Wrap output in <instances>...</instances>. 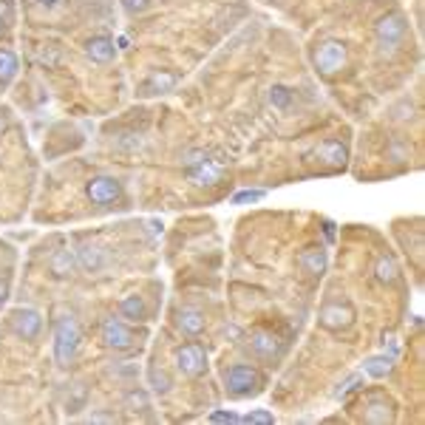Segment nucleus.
<instances>
[{
  "label": "nucleus",
  "mask_w": 425,
  "mask_h": 425,
  "mask_svg": "<svg viewBox=\"0 0 425 425\" xmlns=\"http://www.w3.org/2000/svg\"><path fill=\"white\" fill-rule=\"evenodd\" d=\"M80 346V323L71 315H63L54 326V360L60 366H69Z\"/></svg>",
  "instance_id": "1"
},
{
  "label": "nucleus",
  "mask_w": 425,
  "mask_h": 425,
  "mask_svg": "<svg viewBox=\"0 0 425 425\" xmlns=\"http://www.w3.org/2000/svg\"><path fill=\"white\" fill-rule=\"evenodd\" d=\"M250 349L261 360H278L281 352H284L281 341L272 335V332H253V335H250Z\"/></svg>",
  "instance_id": "11"
},
{
  "label": "nucleus",
  "mask_w": 425,
  "mask_h": 425,
  "mask_svg": "<svg viewBox=\"0 0 425 425\" xmlns=\"http://www.w3.org/2000/svg\"><path fill=\"white\" fill-rule=\"evenodd\" d=\"M176 88V74L173 71H154L145 82H142V94L154 97V94H168Z\"/></svg>",
  "instance_id": "14"
},
{
  "label": "nucleus",
  "mask_w": 425,
  "mask_h": 425,
  "mask_svg": "<svg viewBox=\"0 0 425 425\" xmlns=\"http://www.w3.org/2000/svg\"><path fill=\"white\" fill-rule=\"evenodd\" d=\"M241 422H247V425H258V422H264V425H269V422H275V417H272L269 411H250V414H244L241 417Z\"/></svg>",
  "instance_id": "26"
},
{
  "label": "nucleus",
  "mask_w": 425,
  "mask_h": 425,
  "mask_svg": "<svg viewBox=\"0 0 425 425\" xmlns=\"http://www.w3.org/2000/svg\"><path fill=\"white\" fill-rule=\"evenodd\" d=\"M176 369L185 377H199L207 369V354L201 343H185L176 349Z\"/></svg>",
  "instance_id": "4"
},
{
  "label": "nucleus",
  "mask_w": 425,
  "mask_h": 425,
  "mask_svg": "<svg viewBox=\"0 0 425 425\" xmlns=\"http://www.w3.org/2000/svg\"><path fill=\"white\" fill-rule=\"evenodd\" d=\"M258 386H261V374L253 366L238 363V366H233L227 372V391L233 394V397H250V394L258 391Z\"/></svg>",
  "instance_id": "2"
},
{
  "label": "nucleus",
  "mask_w": 425,
  "mask_h": 425,
  "mask_svg": "<svg viewBox=\"0 0 425 425\" xmlns=\"http://www.w3.org/2000/svg\"><path fill=\"white\" fill-rule=\"evenodd\" d=\"M123 6H125V12L139 15V12H145L150 6V0H123Z\"/></svg>",
  "instance_id": "29"
},
{
  "label": "nucleus",
  "mask_w": 425,
  "mask_h": 425,
  "mask_svg": "<svg viewBox=\"0 0 425 425\" xmlns=\"http://www.w3.org/2000/svg\"><path fill=\"white\" fill-rule=\"evenodd\" d=\"M374 275H377L380 284H394L400 278V266H397V261H394L391 255H380L377 266H374Z\"/></svg>",
  "instance_id": "19"
},
{
  "label": "nucleus",
  "mask_w": 425,
  "mask_h": 425,
  "mask_svg": "<svg viewBox=\"0 0 425 425\" xmlns=\"http://www.w3.org/2000/svg\"><path fill=\"white\" fill-rule=\"evenodd\" d=\"M176 323H179V329L185 332L188 338H199L201 332H204V315H201L199 309H190V307L179 309V315H176Z\"/></svg>",
  "instance_id": "15"
},
{
  "label": "nucleus",
  "mask_w": 425,
  "mask_h": 425,
  "mask_svg": "<svg viewBox=\"0 0 425 425\" xmlns=\"http://www.w3.org/2000/svg\"><path fill=\"white\" fill-rule=\"evenodd\" d=\"M88 422H116V417H111V414H91Z\"/></svg>",
  "instance_id": "32"
},
{
  "label": "nucleus",
  "mask_w": 425,
  "mask_h": 425,
  "mask_svg": "<svg viewBox=\"0 0 425 425\" xmlns=\"http://www.w3.org/2000/svg\"><path fill=\"white\" fill-rule=\"evenodd\" d=\"M6 128H9V114L0 111V134H6Z\"/></svg>",
  "instance_id": "34"
},
{
  "label": "nucleus",
  "mask_w": 425,
  "mask_h": 425,
  "mask_svg": "<svg viewBox=\"0 0 425 425\" xmlns=\"http://www.w3.org/2000/svg\"><path fill=\"white\" fill-rule=\"evenodd\" d=\"M0 20H3V23L12 20V6L6 3V0H0Z\"/></svg>",
  "instance_id": "31"
},
{
  "label": "nucleus",
  "mask_w": 425,
  "mask_h": 425,
  "mask_svg": "<svg viewBox=\"0 0 425 425\" xmlns=\"http://www.w3.org/2000/svg\"><path fill=\"white\" fill-rule=\"evenodd\" d=\"M210 422H241V417L233 414V411H212L210 414Z\"/></svg>",
  "instance_id": "30"
},
{
  "label": "nucleus",
  "mask_w": 425,
  "mask_h": 425,
  "mask_svg": "<svg viewBox=\"0 0 425 425\" xmlns=\"http://www.w3.org/2000/svg\"><path fill=\"white\" fill-rule=\"evenodd\" d=\"M6 298H9V284H6V281H0V307L6 303Z\"/></svg>",
  "instance_id": "33"
},
{
  "label": "nucleus",
  "mask_w": 425,
  "mask_h": 425,
  "mask_svg": "<svg viewBox=\"0 0 425 425\" xmlns=\"http://www.w3.org/2000/svg\"><path fill=\"white\" fill-rule=\"evenodd\" d=\"M360 383H363V374H352V377H346V380H343V386L335 391V397H338V400H346L352 391H357V388H360Z\"/></svg>",
  "instance_id": "25"
},
{
  "label": "nucleus",
  "mask_w": 425,
  "mask_h": 425,
  "mask_svg": "<svg viewBox=\"0 0 425 425\" xmlns=\"http://www.w3.org/2000/svg\"><path fill=\"white\" fill-rule=\"evenodd\" d=\"M17 74V57L9 48H0V82H12Z\"/></svg>",
  "instance_id": "21"
},
{
  "label": "nucleus",
  "mask_w": 425,
  "mask_h": 425,
  "mask_svg": "<svg viewBox=\"0 0 425 425\" xmlns=\"http://www.w3.org/2000/svg\"><path fill=\"white\" fill-rule=\"evenodd\" d=\"M85 51H88V57L94 60V63H111L114 54H116V46H114L111 37H91Z\"/></svg>",
  "instance_id": "17"
},
{
  "label": "nucleus",
  "mask_w": 425,
  "mask_h": 425,
  "mask_svg": "<svg viewBox=\"0 0 425 425\" xmlns=\"http://www.w3.org/2000/svg\"><path fill=\"white\" fill-rule=\"evenodd\" d=\"M318 320L329 332H346L349 326H354V309L349 307L346 300H332L320 309Z\"/></svg>",
  "instance_id": "3"
},
{
  "label": "nucleus",
  "mask_w": 425,
  "mask_h": 425,
  "mask_svg": "<svg viewBox=\"0 0 425 425\" xmlns=\"http://www.w3.org/2000/svg\"><path fill=\"white\" fill-rule=\"evenodd\" d=\"M224 170H227V165H224L221 156H207L201 165L188 168V179L193 181L196 188H216L219 181L224 179Z\"/></svg>",
  "instance_id": "5"
},
{
  "label": "nucleus",
  "mask_w": 425,
  "mask_h": 425,
  "mask_svg": "<svg viewBox=\"0 0 425 425\" xmlns=\"http://www.w3.org/2000/svg\"><path fill=\"white\" fill-rule=\"evenodd\" d=\"M12 329L23 341H35L43 329V315L37 309H15L12 312Z\"/></svg>",
  "instance_id": "9"
},
{
  "label": "nucleus",
  "mask_w": 425,
  "mask_h": 425,
  "mask_svg": "<svg viewBox=\"0 0 425 425\" xmlns=\"http://www.w3.org/2000/svg\"><path fill=\"white\" fill-rule=\"evenodd\" d=\"M269 102L275 105L278 111H287L289 102H292V91H289L287 85H272V88H269Z\"/></svg>",
  "instance_id": "22"
},
{
  "label": "nucleus",
  "mask_w": 425,
  "mask_h": 425,
  "mask_svg": "<svg viewBox=\"0 0 425 425\" xmlns=\"http://www.w3.org/2000/svg\"><path fill=\"white\" fill-rule=\"evenodd\" d=\"M102 343L108 349H131L134 346V332L116 318H108L102 323Z\"/></svg>",
  "instance_id": "10"
},
{
  "label": "nucleus",
  "mask_w": 425,
  "mask_h": 425,
  "mask_svg": "<svg viewBox=\"0 0 425 425\" xmlns=\"http://www.w3.org/2000/svg\"><path fill=\"white\" fill-rule=\"evenodd\" d=\"M391 369H394V357L391 354H374V357H369L366 363H363V372H366L369 377H374V380L388 377Z\"/></svg>",
  "instance_id": "18"
},
{
  "label": "nucleus",
  "mask_w": 425,
  "mask_h": 425,
  "mask_svg": "<svg viewBox=\"0 0 425 425\" xmlns=\"http://www.w3.org/2000/svg\"><path fill=\"white\" fill-rule=\"evenodd\" d=\"M363 422H372V425L394 422V403L386 397H372V403L363 408Z\"/></svg>",
  "instance_id": "13"
},
{
  "label": "nucleus",
  "mask_w": 425,
  "mask_h": 425,
  "mask_svg": "<svg viewBox=\"0 0 425 425\" xmlns=\"http://www.w3.org/2000/svg\"><path fill=\"white\" fill-rule=\"evenodd\" d=\"M128 403H136V406H142V408L147 406V403H145V397H142V394H131V397H128Z\"/></svg>",
  "instance_id": "35"
},
{
  "label": "nucleus",
  "mask_w": 425,
  "mask_h": 425,
  "mask_svg": "<svg viewBox=\"0 0 425 425\" xmlns=\"http://www.w3.org/2000/svg\"><path fill=\"white\" fill-rule=\"evenodd\" d=\"M315 156H318L320 162H326L329 168H343L346 159H349V150H346V145H341V142H323V145L315 150Z\"/></svg>",
  "instance_id": "16"
},
{
  "label": "nucleus",
  "mask_w": 425,
  "mask_h": 425,
  "mask_svg": "<svg viewBox=\"0 0 425 425\" xmlns=\"http://www.w3.org/2000/svg\"><path fill=\"white\" fill-rule=\"evenodd\" d=\"M51 266H54V272H57V275H69V272H71V266H74V258L69 255V250H60V253L54 255Z\"/></svg>",
  "instance_id": "24"
},
{
  "label": "nucleus",
  "mask_w": 425,
  "mask_h": 425,
  "mask_svg": "<svg viewBox=\"0 0 425 425\" xmlns=\"http://www.w3.org/2000/svg\"><path fill=\"white\" fill-rule=\"evenodd\" d=\"M150 383H154V391H159V394L170 391V377H168L165 372H156V369H150Z\"/></svg>",
  "instance_id": "27"
},
{
  "label": "nucleus",
  "mask_w": 425,
  "mask_h": 425,
  "mask_svg": "<svg viewBox=\"0 0 425 425\" xmlns=\"http://www.w3.org/2000/svg\"><path fill=\"white\" fill-rule=\"evenodd\" d=\"M88 199L94 201V204H114L119 201V196H123V188H119V181L114 176H94L88 181Z\"/></svg>",
  "instance_id": "8"
},
{
  "label": "nucleus",
  "mask_w": 425,
  "mask_h": 425,
  "mask_svg": "<svg viewBox=\"0 0 425 425\" xmlns=\"http://www.w3.org/2000/svg\"><path fill=\"white\" fill-rule=\"evenodd\" d=\"M37 3H43V6H57L60 0H37Z\"/></svg>",
  "instance_id": "36"
},
{
  "label": "nucleus",
  "mask_w": 425,
  "mask_h": 425,
  "mask_svg": "<svg viewBox=\"0 0 425 425\" xmlns=\"http://www.w3.org/2000/svg\"><path fill=\"white\" fill-rule=\"evenodd\" d=\"M145 300L139 295H128L123 303H119V315L128 318V320H145Z\"/></svg>",
  "instance_id": "20"
},
{
  "label": "nucleus",
  "mask_w": 425,
  "mask_h": 425,
  "mask_svg": "<svg viewBox=\"0 0 425 425\" xmlns=\"http://www.w3.org/2000/svg\"><path fill=\"white\" fill-rule=\"evenodd\" d=\"M315 66H318V71L326 74V77L335 74V71H341V69L346 66V46L338 43V40L320 43L318 51H315Z\"/></svg>",
  "instance_id": "6"
},
{
  "label": "nucleus",
  "mask_w": 425,
  "mask_h": 425,
  "mask_svg": "<svg viewBox=\"0 0 425 425\" xmlns=\"http://www.w3.org/2000/svg\"><path fill=\"white\" fill-rule=\"evenodd\" d=\"M80 261H82L85 269L94 272V269L102 264V253H100V247H82V250H80Z\"/></svg>",
  "instance_id": "23"
},
{
  "label": "nucleus",
  "mask_w": 425,
  "mask_h": 425,
  "mask_svg": "<svg viewBox=\"0 0 425 425\" xmlns=\"http://www.w3.org/2000/svg\"><path fill=\"white\" fill-rule=\"evenodd\" d=\"M3 26H6V23H3V20H0V32H3Z\"/></svg>",
  "instance_id": "37"
},
{
  "label": "nucleus",
  "mask_w": 425,
  "mask_h": 425,
  "mask_svg": "<svg viewBox=\"0 0 425 425\" xmlns=\"http://www.w3.org/2000/svg\"><path fill=\"white\" fill-rule=\"evenodd\" d=\"M298 266L307 272L309 278H320L323 272H326V253H323V247H307V250H300Z\"/></svg>",
  "instance_id": "12"
},
{
  "label": "nucleus",
  "mask_w": 425,
  "mask_h": 425,
  "mask_svg": "<svg viewBox=\"0 0 425 425\" xmlns=\"http://www.w3.org/2000/svg\"><path fill=\"white\" fill-rule=\"evenodd\" d=\"M374 32H377V40H380V46H383V51H394V46H397L400 40H403V35H406V17L403 15H386V17H380L377 20V26H374Z\"/></svg>",
  "instance_id": "7"
},
{
  "label": "nucleus",
  "mask_w": 425,
  "mask_h": 425,
  "mask_svg": "<svg viewBox=\"0 0 425 425\" xmlns=\"http://www.w3.org/2000/svg\"><path fill=\"white\" fill-rule=\"evenodd\" d=\"M264 199V190H241L233 196V204H247V201H258Z\"/></svg>",
  "instance_id": "28"
}]
</instances>
